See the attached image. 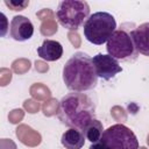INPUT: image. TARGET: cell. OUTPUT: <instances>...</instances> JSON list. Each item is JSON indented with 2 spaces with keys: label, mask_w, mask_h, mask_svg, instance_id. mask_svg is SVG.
Returning <instances> with one entry per match:
<instances>
[{
  "label": "cell",
  "mask_w": 149,
  "mask_h": 149,
  "mask_svg": "<svg viewBox=\"0 0 149 149\" xmlns=\"http://www.w3.org/2000/svg\"><path fill=\"white\" fill-rule=\"evenodd\" d=\"M94 102L87 94L71 92L61 99L57 116L63 125L83 130L84 127L94 119Z\"/></svg>",
  "instance_id": "6da1fadb"
},
{
  "label": "cell",
  "mask_w": 149,
  "mask_h": 149,
  "mask_svg": "<svg viewBox=\"0 0 149 149\" xmlns=\"http://www.w3.org/2000/svg\"><path fill=\"white\" fill-rule=\"evenodd\" d=\"M57 30H58V24H57L55 17L42 21V23L40 26V33L43 36H47V37L55 35L57 33Z\"/></svg>",
  "instance_id": "2e32d148"
},
{
  "label": "cell",
  "mask_w": 149,
  "mask_h": 149,
  "mask_svg": "<svg viewBox=\"0 0 149 149\" xmlns=\"http://www.w3.org/2000/svg\"><path fill=\"white\" fill-rule=\"evenodd\" d=\"M116 28L115 19L107 12H97L88 16L84 23L85 38L97 45L107 43Z\"/></svg>",
  "instance_id": "3957f363"
},
{
  "label": "cell",
  "mask_w": 149,
  "mask_h": 149,
  "mask_svg": "<svg viewBox=\"0 0 149 149\" xmlns=\"http://www.w3.org/2000/svg\"><path fill=\"white\" fill-rule=\"evenodd\" d=\"M147 144L149 146V134H148V136H147Z\"/></svg>",
  "instance_id": "83f0119b"
},
{
  "label": "cell",
  "mask_w": 149,
  "mask_h": 149,
  "mask_svg": "<svg viewBox=\"0 0 149 149\" xmlns=\"http://www.w3.org/2000/svg\"><path fill=\"white\" fill-rule=\"evenodd\" d=\"M111 115H112V118L115 121H118V123H122V125L128 119V115H127L126 109L123 107L119 106V105H115V106H113L111 108Z\"/></svg>",
  "instance_id": "ac0fdd59"
},
{
  "label": "cell",
  "mask_w": 149,
  "mask_h": 149,
  "mask_svg": "<svg viewBox=\"0 0 149 149\" xmlns=\"http://www.w3.org/2000/svg\"><path fill=\"white\" fill-rule=\"evenodd\" d=\"M15 134L22 144L30 147V148H35L38 144H41V142H42L41 134L37 130H35L34 128H31L30 126L24 125V123H21L16 127Z\"/></svg>",
  "instance_id": "30bf717a"
},
{
  "label": "cell",
  "mask_w": 149,
  "mask_h": 149,
  "mask_svg": "<svg viewBox=\"0 0 149 149\" xmlns=\"http://www.w3.org/2000/svg\"><path fill=\"white\" fill-rule=\"evenodd\" d=\"M139 149H147L146 147H139Z\"/></svg>",
  "instance_id": "f1b7e54d"
},
{
  "label": "cell",
  "mask_w": 149,
  "mask_h": 149,
  "mask_svg": "<svg viewBox=\"0 0 149 149\" xmlns=\"http://www.w3.org/2000/svg\"><path fill=\"white\" fill-rule=\"evenodd\" d=\"M23 109L26 112H28L29 114H35L40 109H42V106H41L40 101L31 98V99H26L23 101Z\"/></svg>",
  "instance_id": "ffe728a7"
},
{
  "label": "cell",
  "mask_w": 149,
  "mask_h": 149,
  "mask_svg": "<svg viewBox=\"0 0 149 149\" xmlns=\"http://www.w3.org/2000/svg\"><path fill=\"white\" fill-rule=\"evenodd\" d=\"M34 34V26L33 22L23 16V15H16L10 21L9 27V35L12 38L19 42H23L29 40Z\"/></svg>",
  "instance_id": "ba28073f"
},
{
  "label": "cell",
  "mask_w": 149,
  "mask_h": 149,
  "mask_svg": "<svg viewBox=\"0 0 149 149\" xmlns=\"http://www.w3.org/2000/svg\"><path fill=\"white\" fill-rule=\"evenodd\" d=\"M12 71L16 74H24L31 68V62L28 58H16L12 62Z\"/></svg>",
  "instance_id": "9a60e30c"
},
{
  "label": "cell",
  "mask_w": 149,
  "mask_h": 149,
  "mask_svg": "<svg viewBox=\"0 0 149 149\" xmlns=\"http://www.w3.org/2000/svg\"><path fill=\"white\" fill-rule=\"evenodd\" d=\"M0 149H17L15 142L10 139H1L0 140Z\"/></svg>",
  "instance_id": "484cf974"
},
{
  "label": "cell",
  "mask_w": 149,
  "mask_h": 149,
  "mask_svg": "<svg viewBox=\"0 0 149 149\" xmlns=\"http://www.w3.org/2000/svg\"><path fill=\"white\" fill-rule=\"evenodd\" d=\"M58 111H59V101L56 98H50L47 101H44L42 105V112L48 118L58 114Z\"/></svg>",
  "instance_id": "e0dca14e"
},
{
  "label": "cell",
  "mask_w": 149,
  "mask_h": 149,
  "mask_svg": "<svg viewBox=\"0 0 149 149\" xmlns=\"http://www.w3.org/2000/svg\"><path fill=\"white\" fill-rule=\"evenodd\" d=\"M92 62H93L97 76L105 80L112 79L116 73L122 71V68L118 63V61L109 55L98 54L92 58Z\"/></svg>",
  "instance_id": "52a82bcc"
},
{
  "label": "cell",
  "mask_w": 149,
  "mask_h": 149,
  "mask_svg": "<svg viewBox=\"0 0 149 149\" xmlns=\"http://www.w3.org/2000/svg\"><path fill=\"white\" fill-rule=\"evenodd\" d=\"M5 5L14 12H19L28 7L29 0H5Z\"/></svg>",
  "instance_id": "d6986e66"
},
{
  "label": "cell",
  "mask_w": 149,
  "mask_h": 149,
  "mask_svg": "<svg viewBox=\"0 0 149 149\" xmlns=\"http://www.w3.org/2000/svg\"><path fill=\"white\" fill-rule=\"evenodd\" d=\"M13 77V71L7 68H1L0 69V86H6L12 81Z\"/></svg>",
  "instance_id": "7402d4cb"
},
{
  "label": "cell",
  "mask_w": 149,
  "mask_h": 149,
  "mask_svg": "<svg viewBox=\"0 0 149 149\" xmlns=\"http://www.w3.org/2000/svg\"><path fill=\"white\" fill-rule=\"evenodd\" d=\"M0 16H1V36H5L7 31V19L3 13H1Z\"/></svg>",
  "instance_id": "4316f807"
},
{
  "label": "cell",
  "mask_w": 149,
  "mask_h": 149,
  "mask_svg": "<svg viewBox=\"0 0 149 149\" xmlns=\"http://www.w3.org/2000/svg\"><path fill=\"white\" fill-rule=\"evenodd\" d=\"M129 34L137 52L149 57V22L137 26Z\"/></svg>",
  "instance_id": "9c48e42d"
},
{
  "label": "cell",
  "mask_w": 149,
  "mask_h": 149,
  "mask_svg": "<svg viewBox=\"0 0 149 149\" xmlns=\"http://www.w3.org/2000/svg\"><path fill=\"white\" fill-rule=\"evenodd\" d=\"M36 16H37V19H40L41 21H44V20H48V19L56 17V14H55L54 10L50 9V8H43V9H40V10L36 13Z\"/></svg>",
  "instance_id": "603a6c76"
},
{
  "label": "cell",
  "mask_w": 149,
  "mask_h": 149,
  "mask_svg": "<svg viewBox=\"0 0 149 149\" xmlns=\"http://www.w3.org/2000/svg\"><path fill=\"white\" fill-rule=\"evenodd\" d=\"M37 54L47 62H55L63 56V47L57 41L44 40L42 45L37 48Z\"/></svg>",
  "instance_id": "8fae6325"
},
{
  "label": "cell",
  "mask_w": 149,
  "mask_h": 149,
  "mask_svg": "<svg viewBox=\"0 0 149 149\" xmlns=\"http://www.w3.org/2000/svg\"><path fill=\"white\" fill-rule=\"evenodd\" d=\"M63 81L72 92L92 90L98 84V76L92 58L85 52H76L63 66Z\"/></svg>",
  "instance_id": "7a4b0ae2"
},
{
  "label": "cell",
  "mask_w": 149,
  "mask_h": 149,
  "mask_svg": "<svg viewBox=\"0 0 149 149\" xmlns=\"http://www.w3.org/2000/svg\"><path fill=\"white\" fill-rule=\"evenodd\" d=\"M61 142L65 149H81L85 143V135L79 129L70 128L63 133Z\"/></svg>",
  "instance_id": "7c38bea8"
},
{
  "label": "cell",
  "mask_w": 149,
  "mask_h": 149,
  "mask_svg": "<svg viewBox=\"0 0 149 149\" xmlns=\"http://www.w3.org/2000/svg\"><path fill=\"white\" fill-rule=\"evenodd\" d=\"M34 68H35V70H36L37 72H40V73H45V72L49 71V65H48V63L44 62V61H36L35 64H34Z\"/></svg>",
  "instance_id": "d4e9b609"
},
{
  "label": "cell",
  "mask_w": 149,
  "mask_h": 149,
  "mask_svg": "<svg viewBox=\"0 0 149 149\" xmlns=\"http://www.w3.org/2000/svg\"><path fill=\"white\" fill-rule=\"evenodd\" d=\"M24 118V109L22 108H14L8 113V121L13 125L20 123Z\"/></svg>",
  "instance_id": "44dd1931"
},
{
  "label": "cell",
  "mask_w": 149,
  "mask_h": 149,
  "mask_svg": "<svg viewBox=\"0 0 149 149\" xmlns=\"http://www.w3.org/2000/svg\"><path fill=\"white\" fill-rule=\"evenodd\" d=\"M85 135V139L88 140L91 143H95L100 141V137L104 133V127L102 123L98 119H92L81 130Z\"/></svg>",
  "instance_id": "4fadbf2b"
},
{
  "label": "cell",
  "mask_w": 149,
  "mask_h": 149,
  "mask_svg": "<svg viewBox=\"0 0 149 149\" xmlns=\"http://www.w3.org/2000/svg\"><path fill=\"white\" fill-rule=\"evenodd\" d=\"M90 16V6L86 1L64 0L61 1L56 10V17L59 24L70 31H77Z\"/></svg>",
  "instance_id": "277c9868"
},
{
  "label": "cell",
  "mask_w": 149,
  "mask_h": 149,
  "mask_svg": "<svg viewBox=\"0 0 149 149\" xmlns=\"http://www.w3.org/2000/svg\"><path fill=\"white\" fill-rule=\"evenodd\" d=\"M29 93H30L31 98L37 101H47L48 99L51 98L50 88L42 83H34L29 87Z\"/></svg>",
  "instance_id": "5bb4252c"
},
{
  "label": "cell",
  "mask_w": 149,
  "mask_h": 149,
  "mask_svg": "<svg viewBox=\"0 0 149 149\" xmlns=\"http://www.w3.org/2000/svg\"><path fill=\"white\" fill-rule=\"evenodd\" d=\"M68 37H69V41L71 42V44L74 47V48H79L80 44H81V40H80V36L77 31H69L68 34Z\"/></svg>",
  "instance_id": "cb8c5ba5"
},
{
  "label": "cell",
  "mask_w": 149,
  "mask_h": 149,
  "mask_svg": "<svg viewBox=\"0 0 149 149\" xmlns=\"http://www.w3.org/2000/svg\"><path fill=\"white\" fill-rule=\"evenodd\" d=\"M106 149H139L134 132L122 123H116L104 130L100 141Z\"/></svg>",
  "instance_id": "5b68a950"
},
{
  "label": "cell",
  "mask_w": 149,
  "mask_h": 149,
  "mask_svg": "<svg viewBox=\"0 0 149 149\" xmlns=\"http://www.w3.org/2000/svg\"><path fill=\"white\" fill-rule=\"evenodd\" d=\"M106 49L109 56L120 61H134L137 57V50L130 37V34L125 29H118L113 33L106 44Z\"/></svg>",
  "instance_id": "8992f818"
}]
</instances>
